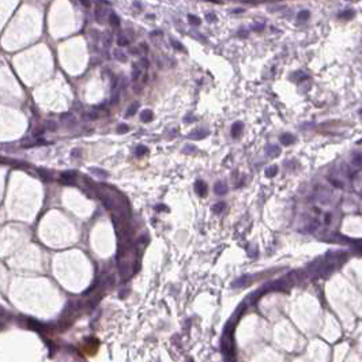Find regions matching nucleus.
Wrapping results in <instances>:
<instances>
[{"label": "nucleus", "instance_id": "nucleus-1", "mask_svg": "<svg viewBox=\"0 0 362 362\" xmlns=\"http://www.w3.org/2000/svg\"><path fill=\"white\" fill-rule=\"evenodd\" d=\"M60 182L64 185H72L76 182V172H72V170H68V172H64L60 174Z\"/></svg>", "mask_w": 362, "mask_h": 362}, {"label": "nucleus", "instance_id": "nucleus-2", "mask_svg": "<svg viewBox=\"0 0 362 362\" xmlns=\"http://www.w3.org/2000/svg\"><path fill=\"white\" fill-rule=\"evenodd\" d=\"M97 195H98V198H100V200L102 201V204H103V207L105 208H108V210H114V200L113 199L110 198L109 195H105V193H102V192H100L98 191L97 192Z\"/></svg>", "mask_w": 362, "mask_h": 362}, {"label": "nucleus", "instance_id": "nucleus-3", "mask_svg": "<svg viewBox=\"0 0 362 362\" xmlns=\"http://www.w3.org/2000/svg\"><path fill=\"white\" fill-rule=\"evenodd\" d=\"M195 191H196V193H198L199 196H204L207 193V185H206V182L201 181V180H198V181L195 182Z\"/></svg>", "mask_w": 362, "mask_h": 362}, {"label": "nucleus", "instance_id": "nucleus-4", "mask_svg": "<svg viewBox=\"0 0 362 362\" xmlns=\"http://www.w3.org/2000/svg\"><path fill=\"white\" fill-rule=\"evenodd\" d=\"M248 282H251V276H249V275H244V276L238 278L237 280H234V282L232 283V287H234V289L242 287V286H245Z\"/></svg>", "mask_w": 362, "mask_h": 362}, {"label": "nucleus", "instance_id": "nucleus-5", "mask_svg": "<svg viewBox=\"0 0 362 362\" xmlns=\"http://www.w3.org/2000/svg\"><path fill=\"white\" fill-rule=\"evenodd\" d=\"M95 19H97L98 23H105L106 22V12L103 11L102 7H97L95 8Z\"/></svg>", "mask_w": 362, "mask_h": 362}, {"label": "nucleus", "instance_id": "nucleus-6", "mask_svg": "<svg viewBox=\"0 0 362 362\" xmlns=\"http://www.w3.org/2000/svg\"><path fill=\"white\" fill-rule=\"evenodd\" d=\"M214 188H215V193H217V195L222 196V195H225V193L227 192V185L223 181H218L217 184H215Z\"/></svg>", "mask_w": 362, "mask_h": 362}, {"label": "nucleus", "instance_id": "nucleus-7", "mask_svg": "<svg viewBox=\"0 0 362 362\" xmlns=\"http://www.w3.org/2000/svg\"><path fill=\"white\" fill-rule=\"evenodd\" d=\"M108 21H109V23H110L112 27H119L120 26V18H119V15H117L116 12H110V14H109Z\"/></svg>", "mask_w": 362, "mask_h": 362}, {"label": "nucleus", "instance_id": "nucleus-8", "mask_svg": "<svg viewBox=\"0 0 362 362\" xmlns=\"http://www.w3.org/2000/svg\"><path fill=\"white\" fill-rule=\"evenodd\" d=\"M119 272L123 278L130 276V264H128V263H121V264H119Z\"/></svg>", "mask_w": 362, "mask_h": 362}, {"label": "nucleus", "instance_id": "nucleus-9", "mask_svg": "<svg viewBox=\"0 0 362 362\" xmlns=\"http://www.w3.org/2000/svg\"><path fill=\"white\" fill-rule=\"evenodd\" d=\"M142 76V67H139L137 64H134L132 67V80L134 82H137Z\"/></svg>", "mask_w": 362, "mask_h": 362}, {"label": "nucleus", "instance_id": "nucleus-10", "mask_svg": "<svg viewBox=\"0 0 362 362\" xmlns=\"http://www.w3.org/2000/svg\"><path fill=\"white\" fill-rule=\"evenodd\" d=\"M90 172L93 173V174L97 176V177H100V178H106L108 177V172L100 169V167H90Z\"/></svg>", "mask_w": 362, "mask_h": 362}, {"label": "nucleus", "instance_id": "nucleus-11", "mask_svg": "<svg viewBox=\"0 0 362 362\" xmlns=\"http://www.w3.org/2000/svg\"><path fill=\"white\" fill-rule=\"evenodd\" d=\"M38 174L41 176V178H42L44 181H50V180H53V174L49 172V170L38 169Z\"/></svg>", "mask_w": 362, "mask_h": 362}, {"label": "nucleus", "instance_id": "nucleus-12", "mask_svg": "<svg viewBox=\"0 0 362 362\" xmlns=\"http://www.w3.org/2000/svg\"><path fill=\"white\" fill-rule=\"evenodd\" d=\"M140 120L144 123H148L153 120V112L148 110V109H146V110H143L142 113H140Z\"/></svg>", "mask_w": 362, "mask_h": 362}, {"label": "nucleus", "instance_id": "nucleus-13", "mask_svg": "<svg viewBox=\"0 0 362 362\" xmlns=\"http://www.w3.org/2000/svg\"><path fill=\"white\" fill-rule=\"evenodd\" d=\"M241 131H242V123H241V121L234 123V124H233V127H232V135L234 136V137H237L238 134H240Z\"/></svg>", "mask_w": 362, "mask_h": 362}, {"label": "nucleus", "instance_id": "nucleus-14", "mask_svg": "<svg viewBox=\"0 0 362 362\" xmlns=\"http://www.w3.org/2000/svg\"><path fill=\"white\" fill-rule=\"evenodd\" d=\"M113 56H114V59H117L119 61H121V63H125L127 61V55H125L123 50H120V49H116L113 52Z\"/></svg>", "mask_w": 362, "mask_h": 362}, {"label": "nucleus", "instance_id": "nucleus-15", "mask_svg": "<svg viewBox=\"0 0 362 362\" xmlns=\"http://www.w3.org/2000/svg\"><path fill=\"white\" fill-rule=\"evenodd\" d=\"M225 208H226V203H225V201H219V203H217L215 206H212V211L217 212V214L225 211Z\"/></svg>", "mask_w": 362, "mask_h": 362}, {"label": "nucleus", "instance_id": "nucleus-16", "mask_svg": "<svg viewBox=\"0 0 362 362\" xmlns=\"http://www.w3.org/2000/svg\"><path fill=\"white\" fill-rule=\"evenodd\" d=\"M116 41H117V44H119L120 46H125V45L130 44V38H128L127 36H124V34H120Z\"/></svg>", "mask_w": 362, "mask_h": 362}, {"label": "nucleus", "instance_id": "nucleus-17", "mask_svg": "<svg viewBox=\"0 0 362 362\" xmlns=\"http://www.w3.org/2000/svg\"><path fill=\"white\" fill-rule=\"evenodd\" d=\"M137 109H139V102H134L132 105L128 106V109H127V116H134V114L136 113Z\"/></svg>", "mask_w": 362, "mask_h": 362}, {"label": "nucleus", "instance_id": "nucleus-18", "mask_svg": "<svg viewBox=\"0 0 362 362\" xmlns=\"http://www.w3.org/2000/svg\"><path fill=\"white\" fill-rule=\"evenodd\" d=\"M204 136H207V132L203 130H198L189 135V137H192V139H201V137H204Z\"/></svg>", "mask_w": 362, "mask_h": 362}, {"label": "nucleus", "instance_id": "nucleus-19", "mask_svg": "<svg viewBox=\"0 0 362 362\" xmlns=\"http://www.w3.org/2000/svg\"><path fill=\"white\" fill-rule=\"evenodd\" d=\"M147 151H148V150H147V147H146V146H142V144H140V146H137V147H136L135 154H136L137 157H142V155H144V154H147Z\"/></svg>", "mask_w": 362, "mask_h": 362}, {"label": "nucleus", "instance_id": "nucleus-20", "mask_svg": "<svg viewBox=\"0 0 362 362\" xmlns=\"http://www.w3.org/2000/svg\"><path fill=\"white\" fill-rule=\"evenodd\" d=\"M102 42H103V46L105 48H109L110 46V44H112V34H103V37H102Z\"/></svg>", "mask_w": 362, "mask_h": 362}, {"label": "nucleus", "instance_id": "nucleus-21", "mask_svg": "<svg viewBox=\"0 0 362 362\" xmlns=\"http://www.w3.org/2000/svg\"><path fill=\"white\" fill-rule=\"evenodd\" d=\"M45 128L46 130H49V131H55L56 128H57V125H56V123L55 121H46V125H45Z\"/></svg>", "mask_w": 362, "mask_h": 362}, {"label": "nucleus", "instance_id": "nucleus-22", "mask_svg": "<svg viewBox=\"0 0 362 362\" xmlns=\"http://www.w3.org/2000/svg\"><path fill=\"white\" fill-rule=\"evenodd\" d=\"M188 19H189V22L192 25H200V19L198 18V16H193V15H188Z\"/></svg>", "mask_w": 362, "mask_h": 362}, {"label": "nucleus", "instance_id": "nucleus-23", "mask_svg": "<svg viewBox=\"0 0 362 362\" xmlns=\"http://www.w3.org/2000/svg\"><path fill=\"white\" fill-rule=\"evenodd\" d=\"M206 19L208 22H217V15H215V14H212V12H207L206 14Z\"/></svg>", "mask_w": 362, "mask_h": 362}, {"label": "nucleus", "instance_id": "nucleus-24", "mask_svg": "<svg viewBox=\"0 0 362 362\" xmlns=\"http://www.w3.org/2000/svg\"><path fill=\"white\" fill-rule=\"evenodd\" d=\"M128 130H130V128H128L127 124H121V125H119V128H117V132H119V134H124V132H127Z\"/></svg>", "mask_w": 362, "mask_h": 362}, {"label": "nucleus", "instance_id": "nucleus-25", "mask_svg": "<svg viewBox=\"0 0 362 362\" xmlns=\"http://www.w3.org/2000/svg\"><path fill=\"white\" fill-rule=\"evenodd\" d=\"M266 174H267L268 177H271V176H275V174H276V167L272 166V167H270V169H267V170H266Z\"/></svg>", "mask_w": 362, "mask_h": 362}, {"label": "nucleus", "instance_id": "nucleus-26", "mask_svg": "<svg viewBox=\"0 0 362 362\" xmlns=\"http://www.w3.org/2000/svg\"><path fill=\"white\" fill-rule=\"evenodd\" d=\"M170 42H172V45L174 46L176 49H178V50H184V46H182L181 44L178 42V41H176V40H172V41H170Z\"/></svg>", "mask_w": 362, "mask_h": 362}, {"label": "nucleus", "instance_id": "nucleus-27", "mask_svg": "<svg viewBox=\"0 0 362 362\" xmlns=\"http://www.w3.org/2000/svg\"><path fill=\"white\" fill-rule=\"evenodd\" d=\"M148 60L146 57H142L140 59V67H143V68H148Z\"/></svg>", "mask_w": 362, "mask_h": 362}, {"label": "nucleus", "instance_id": "nucleus-28", "mask_svg": "<svg viewBox=\"0 0 362 362\" xmlns=\"http://www.w3.org/2000/svg\"><path fill=\"white\" fill-rule=\"evenodd\" d=\"M79 2H80V4L85 5L86 8H90L91 7V0H79Z\"/></svg>", "mask_w": 362, "mask_h": 362}, {"label": "nucleus", "instance_id": "nucleus-29", "mask_svg": "<svg viewBox=\"0 0 362 362\" xmlns=\"http://www.w3.org/2000/svg\"><path fill=\"white\" fill-rule=\"evenodd\" d=\"M130 53H132V55H140V46L139 48H130Z\"/></svg>", "mask_w": 362, "mask_h": 362}, {"label": "nucleus", "instance_id": "nucleus-30", "mask_svg": "<svg viewBox=\"0 0 362 362\" xmlns=\"http://www.w3.org/2000/svg\"><path fill=\"white\" fill-rule=\"evenodd\" d=\"M280 140H282V142L285 143V144H287V143H290V142H291V137H290V136H286V135H285V136H282V137H280Z\"/></svg>", "mask_w": 362, "mask_h": 362}, {"label": "nucleus", "instance_id": "nucleus-31", "mask_svg": "<svg viewBox=\"0 0 362 362\" xmlns=\"http://www.w3.org/2000/svg\"><path fill=\"white\" fill-rule=\"evenodd\" d=\"M132 5H134V7H136V8H137V10H142V8H143V4H142V3H139V2H136V0H135V2H134V3H132Z\"/></svg>", "mask_w": 362, "mask_h": 362}, {"label": "nucleus", "instance_id": "nucleus-32", "mask_svg": "<svg viewBox=\"0 0 362 362\" xmlns=\"http://www.w3.org/2000/svg\"><path fill=\"white\" fill-rule=\"evenodd\" d=\"M44 131H45V128H40V130L34 131V136H40V135H42Z\"/></svg>", "mask_w": 362, "mask_h": 362}, {"label": "nucleus", "instance_id": "nucleus-33", "mask_svg": "<svg viewBox=\"0 0 362 362\" xmlns=\"http://www.w3.org/2000/svg\"><path fill=\"white\" fill-rule=\"evenodd\" d=\"M72 117V114L71 113H64V114H61V120H68V119H71Z\"/></svg>", "mask_w": 362, "mask_h": 362}, {"label": "nucleus", "instance_id": "nucleus-34", "mask_svg": "<svg viewBox=\"0 0 362 362\" xmlns=\"http://www.w3.org/2000/svg\"><path fill=\"white\" fill-rule=\"evenodd\" d=\"M79 154H80V150H74L72 151V157H74V158H79V157H78Z\"/></svg>", "mask_w": 362, "mask_h": 362}, {"label": "nucleus", "instance_id": "nucleus-35", "mask_svg": "<svg viewBox=\"0 0 362 362\" xmlns=\"http://www.w3.org/2000/svg\"><path fill=\"white\" fill-rule=\"evenodd\" d=\"M233 12L234 14H241L242 12V8H235V10H233Z\"/></svg>", "mask_w": 362, "mask_h": 362}, {"label": "nucleus", "instance_id": "nucleus-36", "mask_svg": "<svg viewBox=\"0 0 362 362\" xmlns=\"http://www.w3.org/2000/svg\"><path fill=\"white\" fill-rule=\"evenodd\" d=\"M155 208H157V210H167L166 207H165V206H161V204H159V206H157Z\"/></svg>", "mask_w": 362, "mask_h": 362}, {"label": "nucleus", "instance_id": "nucleus-37", "mask_svg": "<svg viewBox=\"0 0 362 362\" xmlns=\"http://www.w3.org/2000/svg\"><path fill=\"white\" fill-rule=\"evenodd\" d=\"M192 150H193V147H187L184 150V153H189V151H192Z\"/></svg>", "mask_w": 362, "mask_h": 362}, {"label": "nucleus", "instance_id": "nucleus-38", "mask_svg": "<svg viewBox=\"0 0 362 362\" xmlns=\"http://www.w3.org/2000/svg\"><path fill=\"white\" fill-rule=\"evenodd\" d=\"M146 18H147V19H154V18H155V16H154V15H150V14H148V15L146 16Z\"/></svg>", "mask_w": 362, "mask_h": 362}]
</instances>
